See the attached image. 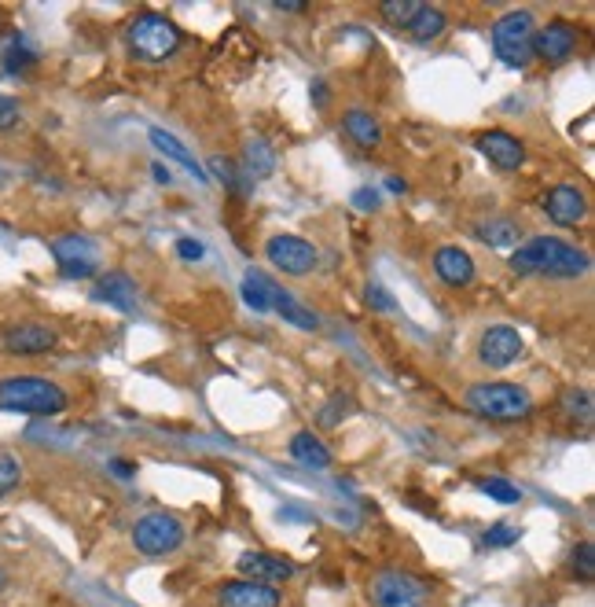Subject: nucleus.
Returning a JSON list of instances; mask_svg holds the SVG:
<instances>
[{
    "instance_id": "412c9836",
    "label": "nucleus",
    "mask_w": 595,
    "mask_h": 607,
    "mask_svg": "<svg viewBox=\"0 0 595 607\" xmlns=\"http://www.w3.org/2000/svg\"><path fill=\"white\" fill-rule=\"evenodd\" d=\"M287 449H291V457L298 460V464H305V468H331V449H327L313 431H298Z\"/></svg>"
},
{
    "instance_id": "f257e3e1",
    "label": "nucleus",
    "mask_w": 595,
    "mask_h": 607,
    "mask_svg": "<svg viewBox=\"0 0 595 607\" xmlns=\"http://www.w3.org/2000/svg\"><path fill=\"white\" fill-rule=\"evenodd\" d=\"M588 254L555 240V236H533L511 254V269L518 276H551V280H573L588 273Z\"/></svg>"
},
{
    "instance_id": "20e7f679",
    "label": "nucleus",
    "mask_w": 595,
    "mask_h": 607,
    "mask_svg": "<svg viewBox=\"0 0 595 607\" xmlns=\"http://www.w3.org/2000/svg\"><path fill=\"white\" fill-rule=\"evenodd\" d=\"M533 34H537V23H533V15L529 12H507L500 15L493 23V30H489V37H493V52L496 59L504 63V67H529L533 63Z\"/></svg>"
},
{
    "instance_id": "9b49d317",
    "label": "nucleus",
    "mask_w": 595,
    "mask_h": 607,
    "mask_svg": "<svg viewBox=\"0 0 595 607\" xmlns=\"http://www.w3.org/2000/svg\"><path fill=\"white\" fill-rule=\"evenodd\" d=\"M544 214H548L555 225L562 229H573V225H581L588 218V199H584L581 188H573V184H555L548 195H544Z\"/></svg>"
},
{
    "instance_id": "a878e982",
    "label": "nucleus",
    "mask_w": 595,
    "mask_h": 607,
    "mask_svg": "<svg viewBox=\"0 0 595 607\" xmlns=\"http://www.w3.org/2000/svg\"><path fill=\"white\" fill-rule=\"evenodd\" d=\"M276 170V159H272V148L265 144L261 137L247 140V177L254 181V177H269V173Z\"/></svg>"
},
{
    "instance_id": "79ce46f5",
    "label": "nucleus",
    "mask_w": 595,
    "mask_h": 607,
    "mask_svg": "<svg viewBox=\"0 0 595 607\" xmlns=\"http://www.w3.org/2000/svg\"><path fill=\"white\" fill-rule=\"evenodd\" d=\"M151 173H155L158 184H173V170H169V166H162V162H155V166H151Z\"/></svg>"
},
{
    "instance_id": "a211bd4d",
    "label": "nucleus",
    "mask_w": 595,
    "mask_h": 607,
    "mask_svg": "<svg viewBox=\"0 0 595 607\" xmlns=\"http://www.w3.org/2000/svg\"><path fill=\"white\" fill-rule=\"evenodd\" d=\"M272 310L280 313L287 324L302 328V332H316V328H320V317H316L309 306H302L291 291H283V287H276V284H272Z\"/></svg>"
},
{
    "instance_id": "e433bc0d",
    "label": "nucleus",
    "mask_w": 595,
    "mask_h": 607,
    "mask_svg": "<svg viewBox=\"0 0 595 607\" xmlns=\"http://www.w3.org/2000/svg\"><path fill=\"white\" fill-rule=\"evenodd\" d=\"M59 273L67 280H85V276H96V262H70V265H59Z\"/></svg>"
},
{
    "instance_id": "aec40b11",
    "label": "nucleus",
    "mask_w": 595,
    "mask_h": 607,
    "mask_svg": "<svg viewBox=\"0 0 595 607\" xmlns=\"http://www.w3.org/2000/svg\"><path fill=\"white\" fill-rule=\"evenodd\" d=\"M342 129H346L349 140H357L360 148H379L382 144L379 118L368 115V111H346V115H342Z\"/></svg>"
},
{
    "instance_id": "6e6552de",
    "label": "nucleus",
    "mask_w": 595,
    "mask_h": 607,
    "mask_svg": "<svg viewBox=\"0 0 595 607\" xmlns=\"http://www.w3.org/2000/svg\"><path fill=\"white\" fill-rule=\"evenodd\" d=\"M427 593V585L419 582L416 574L405 571H382L371 582L375 607H427Z\"/></svg>"
},
{
    "instance_id": "7ed1b4c3",
    "label": "nucleus",
    "mask_w": 595,
    "mask_h": 607,
    "mask_svg": "<svg viewBox=\"0 0 595 607\" xmlns=\"http://www.w3.org/2000/svg\"><path fill=\"white\" fill-rule=\"evenodd\" d=\"M467 409L485 420H500V424H511V420H526L533 413V398H529L526 387L518 383H507V379H489V383H474L467 387Z\"/></svg>"
},
{
    "instance_id": "1a4fd4ad",
    "label": "nucleus",
    "mask_w": 595,
    "mask_h": 607,
    "mask_svg": "<svg viewBox=\"0 0 595 607\" xmlns=\"http://www.w3.org/2000/svg\"><path fill=\"white\" fill-rule=\"evenodd\" d=\"M573 52H577V26H570L566 19H551L548 26H537L533 59H544L551 67H559V63L573 59Z\"/></svg>"
},
{
    "instance_id": "c03bdc74",
    "label": "nucleus",
    "mask_w": 595,
    "mask_h": 607,
    "mask_svg": "<svg viewBox=\"0 0 595 607\" xmlns=\"http://www.w3.org/2000/svg\"><path fill=\"white\" fill-rule=\"evenodd\" d=\"M386 188H390L393 195H405L408 192V184L401 181V177H386Z\"/></svg>"
},
{
    "instance_id": "4468645a",
    "label": "nucleus",
    "mask_w": 595,
    "mask_h": 607,
    "mask_svg": "<svg viewBox=\"0 0 595 607\" xmlns=\"http://www.w3.org/2000/svg\"><path fill=\"white\" fill-rule=\"evenodd\" d=\"M478 151H482L493 166H500V170H518V166L526 162V144L518 137H511V133H504V129L482 133V137H478Z\"/></svg>"
},
{
    "instance_id": "c85d7f7f",
    "label": "nucleus",
    "mask_w": 595,
    "mask_h": 607,
    "mask_svg": "<svg viewBox=\"0 0 595 607\" xmlns=\"http://www.w3.org/2000/svg\"><path fill=\"white\" fill-rule=\"evenodd\" d=\"M416 12H419L416 0H386V4L379 8L382 19H386L390 26H397V30H405V26L416 19Z\"/></svg>"
},
{
    "instance_id": "58836bf2",
    "label": "nucleus",
    "mask_w": 595,
    "mask_h": 607,
    "mask_svg": "<svg viewBox=\"0 0 595 607\" xmlns=\"http://www.w3.org/2000/svg\"><path fill=\"white\" fill-rule=\"evenodd\" d=\"M368 306H375V310H382V313H390L393 310V298L386 295L379 284H371L368 287Z\"/></svg>"
},
{
    "instance_id": "f03ea898",
    "label": "nucleus",
    "mask_w": 595,
    "mask_h": 607,
    "mask_svg": "<svg viewBox=\"0 0 595 607\" xmlns=\"http://www.w3.org/2000/svg\"><path fill=\"white\" fill-rule=\"evenodd\" d=\"M0 409L45 420L67 409V390L45 376H8L0 379Z\"/></svg>"
},
{
    "instance_id": "393cba45",
    "label": "nucleus",
    "mask_w": 595,
    "mask_h": 607,
    "mask_svg": "<svg viewBox=\"0 0 595 607\" xmlns=\"http://www.w3.org/2000/svg\"><path fill=\"white\" fill-rule=\"evenodd\" d=\"M243 302H247L254 313H269L272 310V280H265L261 273H247V280H243Z\"/></svg>"
},
{
    "instance_id": "cd10ccee",
    "label": "nucleus",
    "mask_w": 595,
    "mask_h": 607,
    "mask_svg": "<svg viewBox=\"0 0 595 607\" xmlns=\"http://www.w3.org/2000/svg\"><path fill=\"white\" fill-rule=\"evenodd\" d=\"M0 59H4V70H8V74H23L26 67H34V63H37V52L26 45L23 37H15L12 45L4 48V56H0Z\"/></svg>"
},
{
    "instance_id": "a18cd8bd",
    "label": "nucleus",
    "mask_w": 595,
    "mask_h": 607,
    "mask_svg": "<svg viewBox=\"0 0 595 607\" xmlns=\"http://www.w3.org/2000/svg\"><path fill=\"white\" fill-rule=\"evenodd\" d=\"M276 8H280V12H305V4H283V0L276 4Z\"/></svg>"
},
{
    "instance_id": "7c9ffc66",
    "label": "nucleus",
    "mask_w": 595,
    "mask_h": 607,
    "mask_svg": "<svg viewBox=\"0 0 595 607\" xmlns=\"http://www.w3.org/2000/svg\"><path fill=\"white\" fill-rule=\"evenodd\" d=\"M573 571L581 574V582H592L595 578V549L588 541H581V545L573 549Z\"/></svg>"
},
{
    "instance_id": "2eb2a0df",
    "label": "nucleus",
    "mask_w": 595,
    "mask_h": 607,
    "mask_svg": "<svg viewBox=\"0 0 595 607\" xmlns=\"http://www.w3.org/2000/svg\"><path fill=\"white\" fill-rule=\"evenodd\" d=\"M239 574L250 578V582L276 585L291 578L294 563L287 556H276V552H247V556H239Z\"/></svg>"
},
{
    "instance_id": "bb28decb",
    "label": "nucleus",
    "mask_w": 595,
    "mask_h": 607,
    "mask_svg": "<svg viewBox=\"0 0 595 607\" xmlns=\"http://www.w3.org/2000/svg\"><path fill=\"white\" fill-rule=\"evenodd\" d=\"M210 173H214L217 181L225 184L228 192H239V195L250 192V184H254V181L247 177V173L239 170L236 162H228V159H210Z\"/></svg>"
},
{
    "instance_id": "a19ab883",
    "label": "nucleus",
    "mask_w": 595,
    "mask_h": 607,
    "mask_svg": "<svg viewBox=\"0 0 595 607\" xmlns=\"http://www.w3.org/2000/svg\"><path fill=\"white\" fill-rule=\"evenodd\" d=\"M111 471L118 475V479H133L136 464H133V460H111Z\"/></svg>"
},
{
    "instance_id": "c9c22d12",
    "label": "nucleus",
    "mask_w": 595,
    "mask_h": 607,
    "mask_svg": "<svg viewBox=\"0 0 595 607\" xmlns=\"http://www.w3.org/2000/svg\"><path fill=\"white\" fill-rule=\"evenodd\" d=\"M346 409H349V401L346 398H335L331 405H324V413H320V424L324 427H335L342 416H346Z\"/></svg>"
},
{
    "instance_id": "9d476101",
    "label": "nucleus",
    "mask_w": 595,
    "mask_h": 607,
    "mask_svg": "<svg viewBox=\"0 0 595 607\" xmlns=\"http://www.w3.org/2000/svg\"><path fill=\"white\" fill-rule=\"evenodd\" d=\"M526 343H522V335L511 328V324H496L489 332L482 335V343H478V361L485 368H511L522 357Z\"/></svg>"
},
{
    "instance_id": "39448f33",
    "label": "nucleus",
    "mask_w": 595,
    "mask_h": 607,
    "mask_svg": "<svg viewBox=\"0 0 595 607\" xmlns=\"http://www.w3.org/2000/svg\"><path fill=\"white\" fill-rule=\"evenodd\" d=\"M129 45L144 63H162L180 48V30L162 12H144L129 23Z\"/></svg>"
},
{
    "instance_id": "f704fd0d",
    "label": "nucleus",
    "mask_w": 595,
    "mask_h": 607,
    "mask_svg": "<svg viewBox=\"0 0 595 607\" xmlns=\"http://www.w3.org/2000/svg\"><path fill=\"white\" fill-rule=\"evenodd\" d=\"M566 409H570L573 416L581 409V420H588V416H592V398H588V390H570V394H566Z\"/></svg>"
},
{
    "instance_id": "4c0bfd02",
    "label": "nucleus",
    "mask_w": 595,
    "mask_h": 607,
    "mask_svg": "<svg viewBox=\"0 0 595 607\" xmlns=\"http://www.w3.org/2000/svg\"><path fill=\"white\" fill-rule=\"evenodd\" d=\"M353 207L371 214V210H379V192H371V188H357L353 192Z\"/></svg>"
},
{
    "instance_id": "423d86ee",
    "label": "nucleus",
    "mask_w": 595,
    "mask_h": 607,
    "mask_svg": "<svg viewBox=\"0 0 595 607\" xmlns=\"http://www.w3.org/2000/svg\"><path fill=\"white\" fill-rule=\"evenodd\" d=\"M184 541V523L169 512H147V516L136 519L133 527V545L144 556H166V552L180 549Z\"/></svg>"
},
{
    "instance_id": "5701e85b",
    "label": "nucleus",
    "mask_w": 595,
    "mask_h": 607,
    "mask_svg": "<svg viewBox=\"0 0 595 607\" xmlns=\"http://www.w3.org/2000/svg\"><path fill=\"white\" fill-rule=\"evenodd\" d=\"M474 236L482 243H489V247H515L518 243V225L515 221H507V218H493V221H482L478 229H474Z\"/></svg>"
},
{
    "instance_id": "f8f14e48",
    "label": "nucleus",
    "mask_w": 595,
    "mask_h": 607,
    "mask_svg": "<svg viewBox=\"0 0 595 607\" xmlns=\"http://www.w3.org/2000/svg\"><path fill=\"white\" fill-rule=\"evenodd\" d=\"M217 607H280V589L236 578V582H225L217 589Z\"/></svg>"
},
{
    "instance_id": "dca6fc26",
    "label": "nucleus",
    "mask_w": 595,
    "mask_h": 607,
    "mask_svg": "<svg viewBox=\"0 0 595 607\" xmlns=\"http://www.w3.org/2000/svg\"><path fill=\"white\" fill-rule=\"evenodd\" d=\"M434 273L441 284L449 287H471L474 284V258L456 243H445L434 251Z\"/></svg>"
},
{
    "instance_id": "37998d69",
    "label": "nucleus",
    "mask_w": 595,
    "mask_h": 607,
    "mask_svg": "<svg viewBox=\"0 0 595 607\" xmlns=\"http://www.w3.org/2000/svg\"><path fill=\"white\" fill-rule=\"evenodd\" d=\"M313 100H316V107H327V85L324 81H313Z\"/></svg>"
},
{
    "instance_id": "2f4dec72",
    "label": "nucleus",
    "mask_w": 595,
    "mask_h": 607,
    "mask_svg": "<svg viewBox=\"0 0 595 607\" xmlns=\"http://www.w3.org/2000/svg\"><path fill=\"white\" fill-rule=\"evenodd\" d=\"M518 534H522V530H518L515 523H496L493 530H485L482 541L489 545V549H504V545H515Z\"/></svg>"
},
{
    "instance_id": "ea45409f",
    "label": "nucleus",
    "mask_w": 595,
    "mask_h": 607,
    "mask_svg": "<svg viewBox=\"0 0 595 607\" xmlns=\"http://www.w3.org/2000/svg\"><path fill=\"white\" fill-rule=\"evenodd\" d=\"M177 254L184 258V262H199L206 251H203V243L199 240H177Z\"/></svg>"
},
{
    "instance_id": "0eeeda50",
    "label": "nucleus",
    "mask_w": 595,
    "mask_h": 607,
    "mask_svg": "<svg viewBox=\"0 0 595 607\" xmlns=\"http://www.w3.org/2000/svg\"><path fill=\"white\" fill-rule=\"evenodd\" d=\"M265 258L269 265H276L283 276H309L320 262V254L309 240L302 236H291V232H280V236H269L265 243Z\"/></svg>"
},
{
    "instance_id": "c756f323",
    "label": "nucleus",
    "mask_w": 595,
    "mask_h": 607,
    "mask_svg": "<svg viewBox=\"0 0 595 607\" xmlns=\"http://www.w3.org/2000/svg\"><path fill=\"white\" fill-rule=\"evenodd\" d=\"M482 493H485V497H493V501H500V504H518V501H522V490H518V486H511L507 479H482Z\"/></svg>"
},
{
    "instance_id": "f3484780",
    "label": "nucleus",
    "mask_w": 595,
    "mask_h": 607,
    "mask_svg": "<svg viewBox=\"0 0 595 607\" xmlns=\"http://www.w3.org/2000/svg\"><path fill=\"white\" fill-rule=\"evenodd\" d=\"M92 298L103 302V306H114V310L129 313L136 306V284L125 273H107L100 284L92 287Z\"/></svg>"
},
{
    "instance_id": "473e14b6",
    "label": "nucleus",
    "mask_w": 595,
    "mask_h": 607,
    "mask_svg": "<svg viewBox=\"0 0 595 607\" xmlns=\"http://www.w3.org/2000/svg\"><path fill=\"white\" fill-rule=\"evenodd\" d=\"M19 479H23L19 460H15L12 453H0V493L15 490V486H19Z\"/></svg>"
},
{
    "instance_id": "b1692460",
    "label": "nucleus",
    "mask_w": 595,
    "mask_h": 607,
    "mask_svg": "<svg viewBox=\"0 0 595 607\" xmlns=\"http://www.w3.org/2000/svg\"><path fill=\"white\" fill-rule=\"evenodd\" d=\"M52 254H56L59 265L70 262H96V247H92L85 236H63V240L52 243Z\"/></svg>"
},
{
    "instance_id": "4be33fe9",
    "label": "nucleus",
    "mask_w": 595,
    "mask_h": 607,
    "mask_svg": "<svg viewBox=\"0 0 595 607\" xmlns=\"http://www.w3.org/2000/svg\"><path fill=\"white\" fill-rule=\"evenodd\" d=\"M405 30L412 34V41H419V45H430V41H438V37L449 30V19H445V12H441V8H427V4H419L416 19H412Z\"/></svg>"
},
{
    "instance_id": "72a5a7b5",
    "label": "nucleus",
    "mask_w": 595,
    "mask_h": 607,
    "mask_svg": "<svg viewBox=\"0 0 595 607\" xmlns=\"http://www.w3.org/2000/svg\"><path fill=\"white\" fill-rule=\"evenodd\" d=\"M19 118H23L19 104H15L12 96H0V133H8V129L19 126Z\"/></svg>"
},
{
    "instance_id": "ddd939ff",
    "label": "nucleus",
    "mask_w": 595,
    "mask_h": 607,
    "mask_svg": "<svg viewBox=\"0 0 595 607\" xmlns=\"http://www.w3.org/2000/svg\"><path fill=\"white\" fill-rule=\"evenodd\" d=\"M59 343V335L48 324H15L12 332L4 335V350L12 357H37L48 354Z\"/></svg>"
},
{
    "instance_id": "6ab92c4d",
    "label": "nucleus",
    "mask_w": 595,
    "mask_h": 607,
    "mask_svg": "<svg viewBox=\"0 0 595 607\" xmlns=\"http://www.w3.org/2000/svg\"><path fill=\"white\" fill-rule=\"evenodd\" d=\"M147 140H151V144H155L158 151H162V155H166V159H173V162H180V166H184V170L188 173H195V181H210V177H206L203 173V166H199V159H195V155H191L188 148H184V144H180L177 137H173V133H166V129H151V133H147Z\"/></svg>"
}]
</instances>
